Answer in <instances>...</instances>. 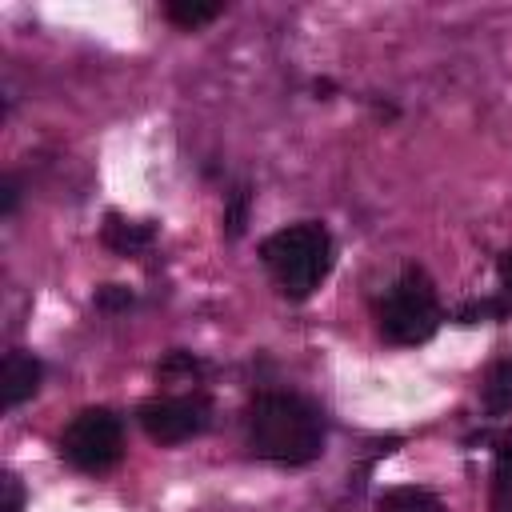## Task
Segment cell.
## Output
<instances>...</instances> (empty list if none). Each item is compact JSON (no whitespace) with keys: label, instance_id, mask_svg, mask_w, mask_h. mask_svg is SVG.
Returning <instances> with one entry per match:
<instances>
[{"label":"cell","instance_id":"obj_17","mask_svg":"<svg viewBox=\"0 0 512 512\" xmlns=\"http://www.w3.org/2000/svg\"><path fill=\"white\" fill-rule=\"evenodd\" d=\"M496 468H508L512 472V436H500L496 440Z\"/></svg>","mask_w":512,"mask_h":512},{"label":"cell","instance_id":"obj_4","mask_svg":"<svg viewBox=\"0 0 512 512\" xmlns=\"http://www.w3.org/2000/svg\"><path fill=\"white\" fill-rule=\"evenodd\" d=\"M60 456L80 472H108L124 456V424L112 408H84L60 432Z\"/></svg>","mask_w":512,"mask_h":512},{"label":"cell","instance_id":"obj_9","mask_svg":"<svg viewBox=\"0 0 512 512\" xmlns=\"http://www.w3.org/2000/svg\"><path fill=\"white\" fill-rule=\"evenodd\" d=\"M380 512H444V504L424 488H388L380 496Z\"/></svg>","mask_w":512,"mask_h":512},{"label":"cell","instance_id":"obj_18","mask_svg":"<svg viewBox=\"0 0 512 512\" xmlns=\"http://www.w3.org/2000/svg\"><path fill=\"white\" fill-rule=\"evenodd\" d=\"M500 284L508 288V296H512V248L500 256Z\"/></svg>","mask_w":512,"mask_h":512},{"label":"cell","instance_id":"obj_12","mask_svg":"<svg viewBox=\"0 0 512 512\" xmlns=\"http://www.w3.org/2000/svg\"><path fill=\"white\" fill-rule=\"evenodd\" d=\"M248 204H252V192H248V188H236V192L228 196V204H224V232H228V236H240V232H244V224H248Z\"/></svg>","mask_w":512,"mask_h":512},{"label":"cell","instance_id":"obj_14","mask_svg":"<svg viewBox=\"0 0 512 512\" xmlns=\"http://www.w3.org/2000/svg\"><path fill=\"white\" fill-rule=\"evenodd\" d=\"M492 512H512V472L496 468L492 476Z\"/></svg>","mask_w":512,"mask_h":512},{"label":"cell","instance_id":"obj_6","mask_svg":"<svg viewBox=\"0 0 512 512\" xmlns=\"http://www.w3.org/2000/svg\"><path fill=\"white\" fill-rule=\"evenodd\" d=\"M40 380H44V364L32 352H20V348L8 352L4 368H0V404L4 408H20L24 400L36 396Z\"/></svg>","mask_w":512,"mask_h":512},{"label":"cell","instance_id":"obj_3","mask_svg":"<svg viewBox=\"0 0 512 512\" xmlns=\"http://www.w3.org/2000/svg\"><path fill=\"white\" fill-rule=\"evenodd\" d=\"M440 320L444 312H440L436 288L420 268H404L376 308V324L388 344H424L436 336Z\"/></svg>","mask_w":512,"mask_h":512},{"label":"cell","instance_id":"obj_10","mask_svg":"<svg viewBox=\"0 0 512 512\" xmlns=\"http://www.w3.org/2000/svg\"><path fill=\"white\" fill-rule=\"evenodd\" d=\"M224 12V4H200V0H172L164 4V16L176 24V28H200V24H212L216 16Z\"/></svg>","mask_w":512,"mask_h":512},{"label":"cell","instance_id":"obj_7","mask_svg":"<svg viewBox=\"0 0 512 512\" xmlns=\"http://www.w3.org/2000/svg\"><path fill=\"white\" fill-rule=\"evenodd\" d=\"M100 240H104V248H112L116 256H136V252H144V248L156 240V228H152L148 220H124V216L108 212V216H104V228H100Z\"/></svg>","mask_w":512,"mask_h":512},{"label":"cell","instance_id":"obj_5","mask_svg":"<svg viewBox=\"0 0 512 512\" xmlns=\"http://www.w3.org/2000/svg\"><path fill=\"white\" fill-rule=\"evenodd\" d=\"M140 428L148 440L156 444H184L192 436H200L212 420V404L200 392L188 396H156L148 404H140Z\"/></svg>","mask_w":512,"mask_h":512},{"label":"cell","instance_id":"obj_2","mask_svg":"<svg viewBox=\"0 0 512 512\" xmlns=\"http://www.w3.org/2000/svg\"><path fill=\"white\" fill-rule=\"evenodd\" d=\"M260 260H264V268L272 272V280L284 296L304 300L320 288V280L332 268V236L316 220L288 224V228L272 232L260 244Z\"/></svg>","mask_w":512,"mask_h":512},{"label":"cell","instance_id":"obj_13","mask_svg":"<svg viewBox=\"0 0 512 512\" xmlns=\"http://www.w3.org/2000/svg\"><path fill=\"white\" fill-rule=\"evenodd\" d=\"M92 304L100 312H124L132 304V288H124V284H100L96 296H92Z\"/></svg>","mask_w":512,"mask_h":512},{"label":"cell","instance_id":"obj_1","mask_svg":"<svg viewBox=\"0 0 512 512\" xmlns=\"http://www.w3.org/2000/svg\"><path fill=\"white\" fill-rule=\"evenodd\" d=\"M248 448L272 464H308L324 452L320 412L292 392H264L244 412Z\"/></svg>","mask_w":512,"mask_h":512},{"label":"cell","instance_id":"obj_15","mask_svg":"<svg viewBox=\"0 0 512 512\" xmlns=\"http://www.w3.org/2000/svg\"><path fill=\"white\" fill-rule=\"evenodd\" d=\"M0 488H4V504H0V512H20V504H24V488H20V480H16L12 472H4Z\"/></svg>","mask_w":512,"mask_h":512},{"label":"cell","instance_id":"obj_16","mask_svg":"<svg viewBox=\"0 0 512 512\" xmlns=\"http://www.w3.org/2000/svg\"><path fill=\"white\" fill-rule=\"evenodd\" d=\"M0 192H4V196H0V212H4V216H12V212H16V204H20V180H16V176H4Z\"/></svg>","mask_w":512,"mask_h":512},{"label":"cell","instance_id":"obj_8","mask_svg":"<svg viewBox=\"0 0 512 512\" xmlns=\"http://www.w3.org/2000/svg\"><path fill=\"white\" fill-rule=\"evenodd\" d=\"M480 396H484V412L488 416H508L512 412V356H500V360L488 364Z\"/></svg>","mask_w":512,"mask_h":512},{"label":"cell","instance_id":"obj_11","mask_svg":"<svg viewBox=\"0 0 512 512\" xmlns=\"http://www.w3.org/2000/svg\"><path fill=\"white\" fill-rule=\"evenodd\" d=\"M512 316V296H496V300H472L464 308H456V324H480V320H508Z\"/></svg>","mask_w":512,"mask_h":512}]
</instances>
